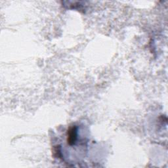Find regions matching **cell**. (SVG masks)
I'll use <instances>...</instances> for the list:
<instances>
[{"mask_svg":"<svg viewBox=\"0 0 168 168\" xmlns=\"http://www.w3.org/2000/svg\"><path fill=\"white\" fill-rule=\"evenodd\" d=\"M77 127L75 126L69 127L67 131V143L72 146L75 145L77 140Z\"/></svg>","mask_w":168,"mask_h":168,"instance_id":"1","label":"cell"},{"mask_svg":"<svg viewBox=\"0 0 168 168\" xmlns=\"http://www.w3.org/2000/svg\"><path fill=\"white\" fill-rule=\"evenodd\" d=\"M53 154L54 156L57 158H61L62 153L61 151V147L59 146H56L53 148Z\"/></svg>","mask_w":168,"mask_h":168,"instance_id":"2","label":"cell"}]
</instances>
